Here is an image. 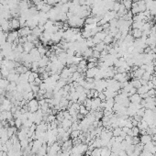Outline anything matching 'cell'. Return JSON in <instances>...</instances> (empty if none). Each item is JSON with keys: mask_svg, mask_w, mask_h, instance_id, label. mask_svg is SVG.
<instances>
[{"mask_svg": "<svg viewBox=\"0 0 156 156\" xmlns=\"http://www.w3.org/2000/svg\"><path fill=\"white\" fill-rule=\"evenodd\" d=\"M114 41V37L113 36H111L110 34H108L107 36H106V38L104 39V40H103V42L105 43V44H107V45H108V44H111V43Z\"/></svg>", "mask_w": 156, "mask_h": 156, "instance_id": "30bf717a", "label": "cell"}, {"mask_svg": "<svg viewBox=\"0 0 156 156\" xmlns=\"http://www.w3.org/2000/svg\"><path fill=\"white\" fill-rule=\"evenodd\" d=\"M140 142L142 144H147L149 142H153V136L151 135H148V134H144V135H142L141 138H140Z\"/></svg>", "mask_w": 156, "mask_h": 156, "instance_id": "5b68a950", "label": "cell"}, {"mask_svg": "<svg viewBox=\"0 0 156 156\" xmlns=\"http://www.w3.org/2000/svg\"><path fill=\"white\" fill-rule=\"evenodd\" d=\"M144 70H142V69H141L139 67V68L137 69L136 71L134 72V74H135V78H137V79H141L142 76V74H144Z\"/></svg>", "mask_w": 156, "mask_h": 156, "instance_id": "4fadbf2b", "label": "cell"}, {"mask_svg": "<svg viewBox=\"0 0 156 156\" xmlns=\"http://www.w3.org/2000/svg\"><path fill=\"white\" fill-rule=\"evenodd\" d=\"M122 129V131H124V132H126V133H128V131L131 130L130 128H128V127H123V128H121Z\"/></svg>", "mask_w": 156, "mask_h": 156, "instance_id": "836d02e7", "label": "cell"}, {"mask_svg": "<svg viewBox=\"0 0 156 156\" xmlns=\"http://www.w3.org/2000/svg\"><path fill=\"white\" fill-rule=\"evenodd\" d=\"M51 9V6H50V5H48V4H45V5L42 6V8H41L40 11L44 12V13H49Z\"/></svg>", "mask_w": 156, "mask_h": 156, "instance_id": "44dd1931", "label": "cell"}, {"mask_svg": "<svg viewBox=\"0 0 156 156\" xmlns=\"http://www.w3.org/2000/svg\"><path fill=\"white\" fill-rule=\"evenodd\" d=\"M148 91H149V87H148V85H142L141 87L137 89V93L139 94V95H142V94L147 93Z\"/></svg>", "mask_w": 156, "mask_h": 156, "instance_id": "8fae6325", "label": "cell"}, {"mask_svg": "<svg viewBox=\"0 0 156 156\" xmlns=\"http://www.w3.org/2000/svg\"><path fill=\"white\" fill-rule=\"evenodd\" d=\"M28 108H29V111L32 112V113H34V112H36V111L40 108L39 101H38L37 99H34V98L29 100L28 103Z\"/></svg>", "mask_w": 156, "mask_h": 156, "instance_id": "6da1fadb", "label": "cell"}, {"mask_svg": "<svg viewBox=\"0 0 156 156\" xmlns=\"http://www.w3.org/2000/svg\"><path fill=\"white\" fill-rule=\"evenodd\" d=\"M69 2H73V1H74V0H68Z\"/></svg>", "mask_w": 156, "mask_h": 156, "instance_id": "8d00e7d4", "label": "cell"}, {"mask_svg": "<svg viewBox=\"0 0 156 156\" xmlns=\"http://www.w3.org/2000/svg\"><path fill=\"white\" fill-rule=\"evenodd\" d=\"M79 113L82 114V115H84V116H86L88 113H89V111L86 109V108H85L84 105H80V108H79Z\"/></svg>", "mask_w": 156, "mask_h": 156, "instance_id": "ac0fdd59", "label": "cell"}, {"mask_svg": "<svg viewBox=\"0 0 156 156\" xmlns=\"http://www.w3.org/2000/svg\"><path fill=\"white\" fill-rule=\"evenodd\" d=\"M101 152H102V148H95L91 152V156H101Z\"/></svg>", "mask_w": 156, "mask_h": 156, "instance_id": "5bb4252c", "label": "cell"}, {"mask_svg": "<svg viewBox=\"0 0 156 156\" xmlns=\"http://www.w3.org/2000/svg\"><path fill=\"white\" fill-rule=\"evenodd\" d=\"M94 23H96V20H95V17H88L86 18H85V24H94Z\"/></svg>", "mask_w": 156, "mask_h": 156, "instance_id": "ffe728a7", "label": "cell"}, {"mask_svg": "<svg viewBox=\"0 0 156 156\" xmlns=\"http://www.w3.org/2000/svg\"><path fill=\"white\" fill-rule=\"evenodd\" d=\"M147 85H148V87H149V89H156V87H155V85H153V83L152 82V81H148V84H147Z\"/></svg>", "mask_w": 156, "mask_h": 156, "instance_id": "4dcf8cb0", "label": "cell"}, {"mask_svg": "<svg viewBox=\"0 0 156 156\" xmlns=\"http://www.w3.org/2000/svg\"><path fill=\"white\" fill-rule=\"evenodd\" d=\"M127 135H128V134L126 133V132H124V131H121V133H120V136H121L122 138H124V139H125V137L127 136Z\"/></svg>", "mask_w": 156, "mask_h": 156, "instance_id": "e575fe53", "label": "cell"}, {"mask_svg": "<svg viewBox=\"0 0 156 156\" xmlns=\"http://www.w3.org/2000/svg\"><path fill=\"white\" fill-rule=\"evenodd\" d=\"M132 130V132H133V137H136V136H139L140 134V130L138 127H133V128L131 129Z\"/></svg>", "mask_w": 156, "mask_h": 156, "instance_id": "4316f807", "label": "cell"}, {"mask_svg": "<svg viewBox=\"0 0 156 156\" xmlns=\"http://www.w3.org/2000/svg\"><path fill=\"white\" fill-rule=\"evenodd\" d=\"M93 57L97 58V59H99L100 58V51H96V50H93Z\"/></svg>", "mask_w": 156, "mask_h": 156, "instance_id": "f1b7e54d", "label": "cell"}, {"mask_svg": "<svg viewBox=\"0 0 156 156\" xmlns=\"http://www.w3.org/2000/svg\"><path fill=\"white\" fill-rule=\"evenodd\" d=\"M119 7H120V3H119V2H115V3H114V6H113L112 10L115 11V12H118L119 10Z\"/></svg>", "mask_w": 156, "mask_h": 156, "instance_id": "484cf974", "label": "cell"}, {"mask_svg": "<svg viewBox=\"0 0 156 156\" xmlns=\"http://www.w3.org/2000/svg\"><path fill=\"white\" fill-rule=\"evenodd\" d=\"M145 109H146V108H140L139 110H137L136 114H137V115H139L140 117H142V118H143V117H144V115H145Z\"/></svg>", "mask_w": 156, "mask_h": 156, "instance_id": "d4e9b609", "label": "cell"}, {"mask_svg": "<svg viewBox=\"0 0 156 156\" xmlns=\"http://www.w3.org/2000/svg\"><path fill=\"white\" fill-rule=\"evenodd\" d=\"M33 48H35V45L34 43L32 42H29V41H27L23 44V49H24V51L27 52V53H29V51L32 50Z\"/></svg>", "mask_w": 156, "mask_h": 156, "instance_id": "52a82bcc", "label": "cell"}, {"mask_svg": "<svg viewBox=\"0 0 156 156\" xmlns=\"http://www.w3.org/2000/svg\"><path fill=\"white\" fill-rule=\"evenodd\" d=\"M131 84L132 85L133 87L137 88V89L142 86V84H141V82H140V79H137V78H133V79L131 80Z\"/></svg>", "mask_w": 156, "mask_h": 156, "instance_id": "7c38bea8", "label": "cell"}, {"mask_svg": "<svg viewBox=\"0 0 156 156\" xmlns=\"http://www.w3.org/2000/svg\"><path fill=\"white\" fill-rule=\"evenodd\" d=\"M22 124H23V122H22V119H15V126H16V128H17V129L21 128Z\"/></svg>", "mask_w": 156, "mask_h": 156, "instance_id": "7402d4cb", "label": "cell"}, {"mask_svg": "<svg viewBox=\"0 0 156 156\" xmlns=\"http://www.w3.org/2000/svg\"><path fill=\"white\" fill-rule=\"evenodd\" d=\"M107 35H108V34L106 33L105 31L102 30V31H99V32H97V33L96 35H95V36H96V37H97V39H99L100 40H102V41H103Z\"/></svg>", "mask_w": 156, "mask_h": 156, "instance_id": "9a60e30c", "label": "cell"}, {"mask_svg": "<svg viewBox=\"0 0 156 156\" xmlns=\"http://www.w3.org/2000/svg\"><path fill=\"white\" fill-rule=\"evenodd\" d=\"M124 140V138H122L121 136H118V137H115V141H116V142H119V143H120V142H122V141Z\"/></svg>", "mask_w": 156, "mask_h": 156, "instance_id": "1f68e13d", "label": "cell"}, {"mask_svg": "<svg viewBox=\"0 0 156 156\" xmlns=\"http://www.w3.org/2000/svg\"><path fill=\"white\" fill-rule=\"evenodd\" d=\"M137 93V88H135V87H132L130 90V92L128 93V95H129V97H131V96H132V95H134V94H136Z\"/></svg>", "mask_w": 156, "mask_h": 156, "instance_id": "f546056e", "label": "cell"}, {"mask_svg": "<svg viewBox=\"0 0 156 156\" xmlns=\"http://www.w3.org/2000/svg\"><path fill=\"white\" fill-rule=\"evenodd\" d=\"M18 36L19 37H27L28 35L31 34V28L28 27H23L18 29Z\"/></svg>", "mask_w": 156, "mask_h": 156, "instance_id": "3957f363", "label": "cell"}, {"mask_svg": "<svg viewBox=\"0 0 156 156\" xmlns=\"http://www.w3.org/2000/svg\"><path fill=\"white\" fill-rule=\"evenodd\" d=\"M106 45H107V44H105L103 41H101L100 43H98V44H97V45H95V47L93 48V50H96V51H98L101 52L103 50H105L106 49Z\"/></svg>", "mask_w": 156, "mask_h": 156, "instance_id": "9c48e42d", "label": "cell"}, {"mask_svg": "<svg viewBox=\"0 0 156 156\" xmlns=\"http://www.w3.org/2000/svg\"><path fill=\"white\" fill-rule=\"evenodd\" d=\"M121 131H122V129L119 128V127H117V128L113 129V131H112V132H113V136L114 137L120 136V133H121Z\"/></svg>", "mask_w": 156, "mask_h": 156, "instance_id": "d6986e66", "label": "cell"}, {"mask_svg": "<svg viewBox=\"0 0 156 156\" xmlns=\"http://www.w3.org/2000/svg\"><path fill=\"white\" fill-rule=\"evenodd\" d=\"M82 75H84V74H81V73H79L78 71H76V72H74V73L72 74V78H73L74 81H77V80L79 79Z\"/></svg>", "mask_w": 156, "mask_h": 156, "instance_id": "e0dca14e", "label": "cell"}, {"mask_svg": "<svg viewBox=\"0 0 156 156\" xmlns=\"http://www.w3.org/2000/svg\"><path fill=\"white\" fill-rule=\"evenodd\" d=\"M110 156H119V153H114V152H111V153H110Z\"/></svg>", "mask_w": 156, "mask_h": 156, "instance_id": "d590c367", "label": "cell"}, {"mask_svg": "<svg viewBox=\"0 0 156 156\" xmlns=\"http://www.w3.org/2000/svg\"><path fill=\"white\" fill-rule=\"evenodd\" d=\"M129 98H130V101L131 103H135V104H140L141 101H142V97H141V96L138 93L134 94V95H132L131 97H129Z\"/></svg>", "mask_w": 156, "mask_h": 156, "instance_id": "8992f818", "label": "cell"}, {"mask_svg": "<svg viewBox=\"0 0 156 156\" xmlns=\"http://www.w3.org/2000/svg\"><path fill=\"white\" fill-rule=\"evenodd\" d=\"M42 33H43V32L40 30L39 27H36V28H32V29H31V34H33V35H35V36H37L38 38H40V36H42Z\"/></svg>", "mask_w": 156, "mask_h": 156, "instance_id": "ba28073f", "label": "cell"}, {"mask_svg": "<svg viewBox=\"0 0 156 156\" xmlns=\"http://www.w3.org/2000/svg\"><path fill=\"white\" fill-rule=\"evenodd\" d=\"M98 97H99V99L101 100L102 102H104V101L107 100V97H106V95L104 92H99V96H98Z\"/></svg>", "mask_w": 156, "mask_h": 156, "instance_id": "83f0119b", "label": "cell"}, {"mask_svg": "<svg viewBox=\"0 0 156 156\" xmlns=\"http://www.w3.org/2000/svg\"><path fill=\"white\" fill-rule=\"evenodd\" d=\"M0 73H1V74H2V76L3 77H7L9 74V70H7L6 68H3L0 70Z\"/></svg>", "mask_w": 156, "mask_h": 156, "instance_id": "603a6c76", "label": "cell"}, {"mask_svg": "<svg viewBox=\"0 0 156 156\" xmlns=\"http://www.w3.org/2000/svg\"><path fill=\"white\" fill-rule=\"evenodd\" d=\"M18 38V32L16 30H12L9 33H7V38H6V42L13 43L16 39Z\"/></svg>", "mask_w": 156, "mask_h": 156, "instance_id": "7a4b0ae2", "label": "cell"}, {"mask_svg": "<svg viewBox=\"0 0 156 156\" xmlns=\"http://www.w3.org/2000/svg\"><path fill=\"white\" fill-rule=\"evenodd\" d=\"M99 68H97V67H94L92 69H87V71L85 72V77H89V78H94L95 75L97 74V73L98 72Z\"/></svg>", "mask_w": 156, "mask_h": 156, "instance_id": "277c9868", "label": "cell"}, {"mask_svg": "<svg viewBox=\"0 0 156 156\" xmlns=\"http://www.w3.org/2000/svg\"><path fill=\"white\" fill-rule=\"evenodd\" d=\"M151 76H152V74L148 73V72H144V74H142V79L146 80V81H150V80H151Z\"/></svg>", "mask_w": 156, "mask_h": 156, "instance_id": "cb8c5ba5", "label": "cell"}, {"mask_svg": "<svg viewBox=\"0 0 156 156\" xmlns=\"http://www.w3.org/2000/svg\"><path fill=\"white\" fill-rule=\"evenodd\" d=\"M131 122H132V125H133V127H137V125H138V123H139V122L137 121L136 119H134L133 118H132V119H131Z\"/></svg>", "mask_w": 156, "mask_h": 156, "instance_id": "d6a6232c", "label": "cell"}, {"mask_svg": "<svg viewBox=\"0 0 156 156\" xmlns=\"http://www.w3.org/2000/svg\"><path fill=\"white\" fill-rule=\"evenodd\" d=\"M80 132L79 130H75V131H72V132L70 133V137H71V139H75V138H78L80 136Z\"/></svg>", "mask_w": 156, "mask_h": 156, "instance_id": "2e32d148", "label": "cell"}]
</instances>
